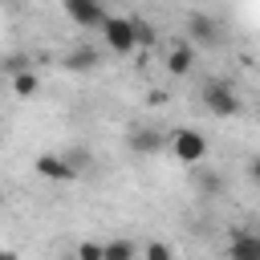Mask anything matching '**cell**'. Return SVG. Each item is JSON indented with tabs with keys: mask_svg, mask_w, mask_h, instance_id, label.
I'll return each instance as SVG.
<instances>
[{
	"mask_svg": "<svg viewBox=\"0 0 260 260\" xmlns=\"http://www.w3.org/2000/svg\"><path fill=\"white\" fill-rule=\"evenodd\" d=\"M142 260H175V252H171V244H162V240H150V244L142 248Z\"/></svg>",
	"mask_w": 260,
	"mask_h": 260,
	"instance_id": "cell-14",
	"label": "cell"
},
{
	"mask_svg": "<svg viewBox=\"0 0 260 260\" xmlns=\"http://www.w3.org/2000/svg\"><path fill=\"white\" fill-rule=\"evenodd\" d=\"M98 65H102V57H98V49H89V45L65 53V69H69V73H89V69H98Z\"/></svg>",
	"mask_w": 260,
	"mask_h": 260,
	"instance_id": "cell-9",
	"label": "cell"
},
{
	"mask_svg": "<svg viewBox=\"0 0 260 260\" xmlns=\"http://www.w3.org/2000/svg\"><path fill=\"white\" fill-rule=\"evenodd\" d=\"M167 146H171V154H175L183 167H195V162L207 158V138H203V130H195V126H179Z\"/></svg>",
	"mask_w": 260,
	"mask_h": 260,
	"instance_id": "cell-2",
	"label": "cell"
},
{
	"mask_svg": "<svg viewBox=\"0 0 260 260\" xmlns=\"http://www.w3.org/2000/svg\"><path fill=\"white\" fill-rule=\"evenodd\" d=\"M73 260H106V252H102V244H98V240H81V244H77V252H73Z\"/></svg>",
	"mask_w": 260,
	"mask_h": 260,
	"instance_id": "cell-15",
	"label": "cell"
},
{
	"mask_svg": "<svg viewBox=\"0 0 260 260\" xmlns=\"http://www.w3.org/2000/svg\"><path fill=\"white\" fill-rule=\"evenodd\" d=\"M37 89H41V77H37L32 69L12 73V93H16V98H37Z\"/></svg>",
	"mask_w": 260,
	"mask_h": 260,
	"instance_id": "cell-13",
	"label": "cell"
},
{
	"mask_svg": "<svg viewBox=\"0 0 260 260\" xmlns=\"http://www.w3.org/2000/svg\"><path fill=\"white\" fill-rule=\"evenodd\" d=\"M199 102H203L215 118H236V114H240V93H236V85H232V81H223V77L203 81Z\"/></svg>",
	"mask_w": 260,
	"mask_h": 260,
	"instance_id": "cell-1",
	"label": "cell"
},
{
	"mask_svg": "<svg viewBox=\"0 0 260 260\" xmlns=\"http://www.w3.org/2000/svg\"><path fill=\"white\" fill-rule=\"evenodd\" d=\"M191 65H195V49H191V45H175V49L167 53V69H171L175 77H187Z\"/></svg>",
	"mask_w": 260,
	"mask_h": 260,
	"instance_id": "cell-12",
	"label": "cell"
},
{
	"mask_svg": "<svg viewBox=\"0 0 260 260\" xmlns=\"http://www.w3.org/2000/svg\"><path fill=\"white\" fill-rule=\"evenodd\" d=\"M102 252H106V260H142V248H138L134 240H126V236L106 240V244H102Z\"/></svg>",
	"mask_w": 260,
	"mask_h": 260,
	"instance_id": "cell-11",
	"label": "cell"
},
{
	"mask_svg": "<svg viewBox=\"0 0 260 260\" xmlns=\"http://www.w3.org/2000/svg\"><path fill=\"white\" fill-rule=\"evenodd\" d=\"M32 171H37L41 179H49V183H69V179L77 175L65 154H37V158H32Z\"/></svg>",
	"mask_w": 260,
	"mask_h": 260,
	"instance_id": "cell-6",
	"label": "cell"
},
{
	"mask_svg": "<svg viewBox=\"0 0 260 260\" xmlns=\"http://www.w3.org/2000/svg\"><path fill=\"white\" fill-rule=\"evenodd\" d=\"M0 260H20V256H16L12 248H0Z\"/></svg>",
	"mask_w": 260,
	"mask_h": 260,
	"instance_id": "cell-20",
	"label": "cell"
},
{
	"mask_svg": "<svg viewBox=\"0 0 260 260\" xmlns=\"http://www.w3.org/2000/svg\"><path fill=\"white\" fill-rule=\"evenodd\" d=\"M102 41L110 53H134L138 41H134V16H106L102 20Z\"/></svg>",
	"mask_w": 260,
	"mask_h": 260,
	"instance_id": "cell-3",
	"label": "cell"
},
{
	"mask_svg": "<svg viewBox=\"0 0 260 260\" xmlns=\"http://www.w3.org/2000/svg\"><path fill=\"white\" fill-rule=\"evenodd\" d=\"M134 41H138V49H142V45H154V41H158V32H154L146 20H134Z\"/></svg>",
	"mask_w": 260,
	"mask_h": 260,
	"instance_id": "cell-16",
	"label": "cell"
},
{
	"mask_svg": "<svg viewBox=\"0 0 260 260\" xmlns=\"http://www.w3.org/2000/svg\"><path fill=\"white\" fill-rule=\"evenodd\" d=\"M191 183L199 187V195H203V199H215V195H219V187H223V179H219L215 171H207L203 162H195V167H191Z\"/></svg>",
	"mask_w": 260,
	"mask_h": 260,
	"instance_id": "cell-10",
	"label": "cell"
},
{
	"mask_svg": "<svg viewBox=\"0 0 260 260\" xmlns=\"http://www.w3.org/2000/svg\"><path fill=\"white\" fill-rule=\"evenodd\" d=\"M65 158H69L73 171H85L89 167V150H65Z\"/></svg>",
	"mask_w": 260,
	"mask_h": 260,
	"instance_id": "cell-18",
	"label": "cell"
},
{
	"mask_svg": "<svg viewBox=\"0 0 260 260\" xmlns=\"http://www.w3.org/2000/svg\"><path fill=\"white\" fill-rule=\"evenodd\" d=\"M61 8L77 28H102V20H106V4L102 0H61Z\"/></svg>",
	"mask_w": 260,
	"mask_h": 260,
	"instance_id": "cell-4",
	"label": "cell"
},
{
	"mask_svg": "<svg viewBox=\"0 0 260 260\" xmlns=\"http://www.w3.org/2000/svg\"><path fill=\"white\" fill-rule=\"evenodd\" d=\"M0 69H8V73H20V69H32V61H28L24 53H16V57H4V61H0Z\"/></svg>",
	"mask_w": 260,
	"mask_h": 260,
	"instance_id": "cell-17",
	"label": "cell"
},
{
	"mask_svg": "<svg viewBox=\"0 0 260 260\" xmlns=\"http://www.w3.org/2000/svg\"><path fill=\"white\" fill-rule=\"evenodd\" d=\"M126 146H130V154L150 158V154H162V150H167V134H162L158 126H138V130L126 134Z\"/></svg>",
	"mask_w": 260,
	"mask_h": 260,
	"instance_id": "cell-5",
	"label": "cell"
},
{
	"mask_svg": "<svg viewBox=\"0 0 260 260\" xmlns=\"http://www.w3.org/2000/svg\"><path fill=\"white\" fill-rule=\"evenodd\" d=\"M187 32H191L199 45H211V41L219 37V24H215L207 12H191V16H187Z\"/></svg>",
	"mask_w": 260,
	"mask_h": 260,
	"instance_id": "cell-8",
	"label": "cell"
},
{
	"mask_svg": "<svg viewBox=\"0 0 260 260\" xmlns=\"http://www.w3.org/2000/svg\"><path fill=\"white\" fill-rule=\"evenodd\" d=\"M248 175H252V179H256V183H260V154H256V158H252V162H248Z\"/></svg>",
	"mask_w": 260,
	"mask_h": 260,
	"instance_id": "cell-19",
	"label": "cell"
},
{
	"mask_svg": "<svg viewBox=\"0 0 260 260\" xmlns=\"http://www.w3.org/2000/svg\"><path fill=\"white\" fill-rule=\"evenodd\" d=\"M228 260H260V236L256 232H232Z\"/></svg>",
	"mask_w": 260,
	"mask_h": 260,
	"instance_id": "cell-7",
	"label": "cell"
}]
</instances>
